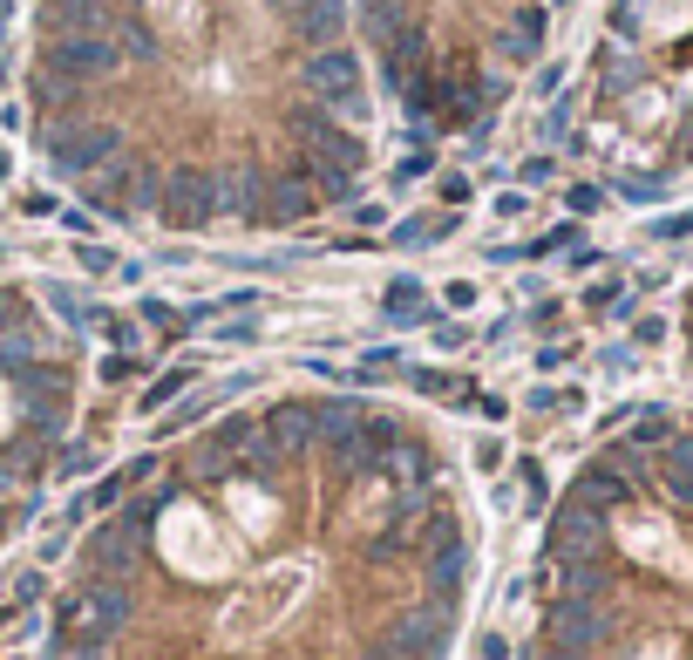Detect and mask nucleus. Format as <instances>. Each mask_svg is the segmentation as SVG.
Listing matches in <instances>:
<instances>
[{
    "instance_id": "nucleus-1",
    "label": "nucleus",
    "mask_w": 693,
    "mask_h": 660,
    "mask_svg": "<svg viewBox=\"0 0 693 660\" xmlns=\"http://www.w3.org/2000/svg\"><path fill=\"white\" fill-rule=\"evenodd\" d=\"M483 531L442 422L279 381L96 490L48 660H456Z\"/></svg>"
},
{
    "instance_id": "nucleus-2",
    "label": "nucleus",
    "mask_w": 693,
    "mask_h": 660,
    "mask_svg": "<svg viewBox=\"0 0 693 660\" xmlns=\"http://www.w3.org/2000/svg\"><path fill=\"white\" fill-rule=\"evenodd\" d=\"M82 381V327L34 286L0 280V552L48 511L55 484L89 463Z\"/></svg>"
}]
</instances>
